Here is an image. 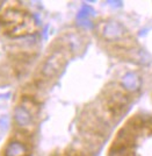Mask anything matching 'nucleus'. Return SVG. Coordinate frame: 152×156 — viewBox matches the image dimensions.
<instances>
[{"label": "nucleus", "instance_id": "f03ea898", "mask_svg": "<svg viewBox=\"0 0 152 156\" xmlns=\"http://www.w3.org/2000/svg\"><path fill=\"white\" fill-rule=\"evenodd\" d=\"M14 121L21 129H29L33 126V112L26 104L18 105L14 108Z\"/></svg>", "mask_w": 152, "mask_h": 156}, {"label": "nucleus", "instance_id": "423d86ee", "mask_svg": "<svg viewBox=\"0 0 152 156\" xmlns=\"http://www.w3.org/2000/svg\"><path fill=\"white\" fill-rule=\"evenodd\" d=\"M4 156H29V150L23 142L19 140H12L7 143Z\"/></svg>", "mask_w": 152, "mask_h": 156}, {"label": "nucleus", "instance_id": "20e7f679", "mask_svg": "<svg viewBox=\"0 0 152 156\" xmlns=\"http://www.w3.org/2000/svg\"><path fill=\"white\" fill-rule=\"evenodd\" d=\"M106 101L108 110L112 112H119L121 108H124L127 106L128 97L124 92L120 91V90H114L108 94Z\"/></svg>", "mask_w": 152, "mask_h": 156}, {"label": "nucleus", "instance_id": "0eeeda50", "mask_svg": "<svg viewBox=\"0 0 152 156\" xmlns=\"http://www.w3.org/2000/svg\"><path fill=\"white\" fill-rule=\"evenodd\" d=\"M91 15H94V9L91 6H88V5H84L79 11L77 19L79 21H85V20H88V18Z\"/></svg>", "mask_w": 152, "mask_h": 156}, {"label": "nucleus", "instance_id": "7ed1b4c3", "mask_svg": "<svg viewBox=\"0 0 152 156\" xmlns=\"http://www.w3.org/2000/svg\"><path fill=\"white\" fill-rule=\"evenodd\" d=\"M101 34L107 41H119L126 36L127 30L122 23L116 21H109L105 23Z\"/></svg>", "mask_w": 152, "mask_h": 156}, {"label": "nucleus", "instance_id": "39448f33", "mask_svg": "<svg viewBox=\"0 0 152 156\" xmlns=\"http://www.w3.org/2000/svg\"><path fill=\"white\" fill-rule=\"evenodd\" d=\"M142 84L140 77L136 72L128 71L126 72L122 78H121V86L123 87V90L127 92H135L137 91Z\"/></svg>", "mask_w": 152, "mask_h": 156}, {"label": "nucleus", "instance_id": "f257e3e1", "mask_svg": "<svg viewBox=\"0 0 152 156\" xmlns=\"http://www.w3.org/2000/svg\"><path fill=\"white\" fill-rule=\"evenodd\" d=\"M65 56L62 51H55L52 52L48 58L44 61L42 65L41 72L43 77L46 78H52L56 75H58L59 71L64 68L65 65Z\"/></svg>", "mask_w": 152, "mask_h": 156}, {"label": "nucleus", "instance_id": "6e6552de", "mask_svg": "<svg viewBox=\"0 0 152 156\" xmlns=\"http://www.w3.org/2000/svg\"><path fill=\"white\" fill-rule=\"evenodd\" d=\"M64 156H78L77 154H66V155H64Z\"/></svg>", "mask_w": 152, "mask_h": 156}]
</instances>
